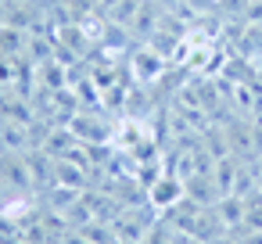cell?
Returning <instances> with one entry per match:
<instances>
[{"label":"cell","mask_w":262,"mask_h":244,"mask_svg":"<svg viewBox=\"0 0 262 244\" xmlns=\"http://www.w3.org/2000/svg\"><path fill=\"white\" fill-rule=\"evenodd\" d=\"M180 194H183V183H180L176 176H165V180H158V183L151 187V201H155L158 208L176 205V201H180Z\"/></svg>","instance_id":"6da1fadb"},{"label":"cell","mask_w":262,"mask_h":244,"mask_svg":"<svg viewBox=\"0 0 262 244\" xmlns=\"http://www.w3.org/2000/svg\"><path fill=\"white\" fill-rule=\"evenodd\" d=\"M140 133H144V129H140V122H122V126H119V133H115V137H119L115 144H119V147H126V151H133V147L140 144Z\"/></svg>","instance_id":"7a4b0ae2"}]
</instances>
